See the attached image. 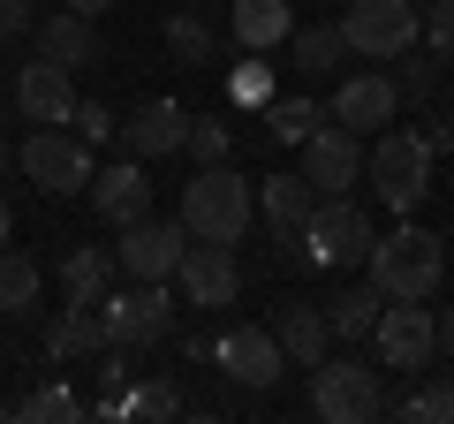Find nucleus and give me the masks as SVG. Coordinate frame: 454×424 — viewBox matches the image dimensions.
Segmentation results:
<instances>
[{
  "mask_svg": "<svg viewBox=\"0 0 454 424\" xmlns=\"http://www.w3.org/2000/svg\"><path fill=\"white\" fill-rule=\"evenodd\" d=\"M250 220H258V190H250V175H235L227 160L197 167V175L182 182V228H190V243H243Z\"/></svg>",
  "mask_w": 454,
  "mask_h": 424,
  "instance_id": "obj_1",
  "label": "nucleus"
},
{
  "mask_svg": "<svg viewBox=\"0 0 454 424\" xmlns=\"http://www.w3.org/2000/svg\"><path fill=\"white\" fill-rule=\"evenodd\" d=\"M364 265H372L379 295H439V280H447V243H439L432 228H417V220H402L394 235H372Z\"/></svg>",
  "mask_w": 454,
  "mask_h": 424,
  "instance_id": "obj_2",
  "label": "nucleus"
},
{
  "mask_svg": "<svg viewBox=\"0 0 454 424\" xmlns=\"http://www.w3.org/2000/svg\"><path fill=\"white\" fill-rule=\"evenodd\" d=\"M432 160L439 152L424 145V130H379L372 145H364V182L379 190L387 212H417L424 190H432Z\"/></svg>",
  "mask_w": 454,
  "mask_h": 424,
  "instance_id": "obj_3",
  "label": "nucleus"
},
{
  "mask_svg": "<svg viewBox=\"0 0 454 424\" xmlns=\"http://www.w3.org/2000/svg\"><path fill=\"white\" fill-rule=\"evenodd\" d=\"M91 310H98V326H106V349H129V357H145V349H160L175 334V295H167V280L106 288Z\"/></svg>",
  "mask_w": 454,
  "mask_h": 424,
  "instance_id": "obj_4",
  "label": "nucleus"
},
{
  "mask_svg": "<svg viewBox=\"0 0 454 424\" xmlns=\"http://www.w3.org/2000/svg\"><path fill=\"white\" fill-rule=\"evenodd\" d=\"M310 417H318V424H379V417H387L379 364L318 357V364H310Z\"/></svg>",
  "mask_w": 454,
  "mask_h": 424,
  "instance_id": "obj_5",
  "label": "nucleus"
},
{
  "mask_svg": "<svg viewBox=\"0 0 454 424\" xmlns=\"http://www.w3.org/2000/svg\"><path fill=\"white\" fill-rule=\"evenodd\" d=\"M364 250H372V212L356 197H318V212L295 235V258L318 265V273L325 265H364Z\"/></svg>",
  "mask_w": 454,
  "mask_h": 424,
  "instance_id": "obj_6",
  "label": "nucleus"
},
{
  "mask_svg": "<svg viewBox=\"0 0 454 424\" xmlns=\"http://www.w3.org/2000/svg\"><path fill=\"white\" fill-rule=\"evenodd\" d=\"M340 38H348V53H364V61H394V53H409L424 38V16H417V0H348Z\"/></svg>",
  "mask_w": 454,
  "mask_h": 424,
  "instance_id": "obj_7",
  "label": "nucleus"
},
{
  "mask_svg": "<svg viewBox=\"0 0 454 424\" xmlns=\"http://www.w3.org/2000/svg\"><path fill=\"white\" fill-rule=\"evenodd\" d=\"M372 342H379V364L387 372H424L439 357V318L424 310V295H387Z\"/></svg>",
  "mask_w": 454,
  "mask_h": 424,
  "instance_id": "obj_8",
  "label": "nucleus"
},
{
  "mask_svg": "<svg viewBox=\"0 0 454 424\" xmlns=\"http://www.w3.org/2000/svg\"><path fill=\"white\" fill-rule=\"evenodd\" d=\"M16 160H23V175H31L46 197H76V190H91V145H83L68 122H53V130H31Z\"/></svg>",
  "mask_w": 454,
  "mask_h": 424,
  "instance_id": "obj_9",
  "label": "nucleus"
},
{
  "mask_svg": "<svg viewBox=\"0 0 454 424\" xmlns=\"http://www.w3.org/2000/svg\"><path fill=\"white\" fill-rule=\"evenodd\" d=\"M295 152H303V182H310L318 197H348V190L364 182V137L340 130V122H318Z\"/></svg>",
  "mask_w": 454,
  "mask_h": 424,
  "instance_id": "obj_10",
  "label": "nucleus"
},
{
  "mask_svg": "<svg viewBox=\"0 0 454 424\" xmlns=\"http://www.w3.org/2000/svg\"><path fill=\"white\" fill-rule=\"evenodd\" d=\"M175 288H182V303H197V310H227L243 295V258H235V243H190L182 265H175Z\"/></svg>",
  "mask_w": 454,
  "mask_h": 424,
  "instance_id": "obj_11",
  "label": "nucleus"
},
{
  "mask_svg": "<svg viewBox=\"0 0 454 424\" xmlns=\"http://www.w3.org/2000/svg\"><path fill=\"white\" fill-rule=\"evenodd\" d=\"M212 364H220L235 387H250V394L280 387V372H288V357H280L273 326H227V334H212Z\"/></svg>",
  "mask_w": 454,
  "mask_h": 424,
  "instance_id": "obj_12",
  "label": "nucleus"
},
{
  "mask_svg": "<svg viewBox=\"0 0 454 424\" xmlns=\"http://www.w3.org/2000/svg\"><path fill=\"white\" fill-rule=\"evenodd\" d=\"M182 250H190V228L182 220H129L121 228V250H114V265L129 280H175V265H182Z\"/></svg>",
  "mask_w": 454,
  "mask_h": 424,
  "instance_id": "obj_13",
  "label": "nucleus"
},
{
  "mask_svg": "<svg viewBox=\"0 0 454 424\" xmlns=\"http://www.w3.org/2000/svg\"><path fill=\"white\" fill-rule=\"evenodd\" d=\"M394 114H402V83H394L387 68H356V76H340L333 106H325V122H340V130H356V137H379Z\"/></svg>",
  "mask_w": 454,
  "mask_h": 424,
  "instance_id": "obj_14",
  "label": "nucleus"
},
{
  "mask_svg": "<svg viewBox=\"0 0 454 424\" xmlns=\"http://www.w3.org/2000/svg\"><path fill=\"white\" fill-rule=\"evenodd\" d=\"M114 137H121L129 160H175V152L190 145V106H182V98H145Z\"/></svg>",
  "mask_w": 454,
  "mask_h": 424,
  "instance_id": "obj_15",
  "label": "nucleus"
},
{
  "mask_svg": "<svg viewBox=\"0 0 454 424\" xmlns=\"http://www.w3.org/2000/svg\"><path fill=\"white\" fill-rule=\"evenodd\" d=\"M16 114L23 122H38V130H53V122H68L76 114V68H61V61H23L16 68Z\"/></svg>",
  "mask_w": 454,
  "mask_h": 424,
  "instance_id": "obj_16",
  "label": "nucleus"
},
{
  "mask_svg": "<svg viewBox=\"0 0 454 424\" xmlns=\"http://www.w3.org/2000/svg\"><path fill=\"white\" fill-rule=\"evenodd\" d=\"M91 212L106 228H129L152 212V182H145V160H121V167H91Z\"/></svg>",
  "mask_w": 454,
  "mask_h": 424,
  "instance_id": "obj_17",
  "label": "nucleus"
},
{
  "mask_svg": "<svg viewBox=\"0 0 454 424\" xmlns=\"http://www.w3.org/2000/svg\"><path fill=\"white\" fill-rule=\"evenodd\" d=\"M295 31V0H227V38L235 53H265Z\"/></svg>",
  "mask_w": 454,
  "mask_h": 424,
  "instance_id": "obj_18",
  "label": "nucleus"
},
{
  "mask_svg": "<svg viewBox=\"0 0 454 424\" xmlns=\"http://www.w3.org/2000/svg\"><path fill=\"white\" fill-rule=\"evenodd\" d=\"M273 342H280V357L288 364H318V357H333V318H325L318 303H280V318H273Z\"/></svg>",
  "mask_w": 454,
  "mask_h": 424,
  "instance_id": "obj_19",
  "label": "nucleus"
},
{
  "mask_svg": "<svg viewBox=\"0 0 454 424\" xmlns=\"http://www.w3.org/2000/svg\"><path fill=\"white\" fill-rule=\"evenodd\" d=\"M31 38H38V53H46V61H61V68H91L98 53H106V46H98V16H76V8L46 16Z\"/></svg>",
  "mask_w": 454,
  "mask_h": 424,
  "instance_id": "obj_20",
  "label": "nucleus"
},
{
  "mask_svg": "<svg viewBox=\"0 0 454 424\" xmlns=\"http://www.w3.org/2000/svg\"><path fill=\"white\" fill-rule=\"evenodd\" d=\"M46 357L53 364H76V357H106V326H98L91 303H68L61 318L46 326Z\"/></svg>",
  "mask_w": 454,
  "mask_h": 424,
  "instance_id": "obj_21",
  "label": "nucleus"
},
{
  "mask_svg": "<svg viewBox=\"0 0 454 424\" xmlns=\"http://www.w3.org/2000/svg\"><path fill=\"white\" fill-rule=\"evenodd\" d=\"M258 205H265V228L303 235V220L318 212V190H310L303 175H265V182H258Z\"/></svg>",
  "mask_w": 454,
  "mask_h": 424,
  "instance_id": "obj_22",
  "label": "nucleus"
},
{
  "mask_svg": "<svg viewBox=\"0 0 454 424\" xmlns=\"http://www.w3.org/2000/svg\"><path fill=\"white\" fill-rule=\"evenodd\" d=\"M280 46H288V61L303 68V76H325V68L348 61V38H340V23H295Z\"/></svg>",
  "mask_w": 454,
  "mask_h": 424,
  "instance_id": "obj_23",
  "label": "nucleus"
},
{
  "mask_svg": "<svg viewBox=\"0 0 454 424\" xmlns=\"http://www.w3.org/2000/svg\"><path fill=\"white\" fill-rule=\"evenodd\" d=\"M114 273H121V265H114V250H98V243H76L61 258V288H68V303H98V295L114 288Z\"/></svg>",
  "mask_w": 454,
  "mask_h": 424,
  "instance_id": "obj_24",
  "label": "nucleus"
},
{
  "mask_svg": "<svg viewBox=\"0 0 454 424\" xmlns=\"http://www.w3.org/2000/svg\"><path fill=\"white\" fill-rule=\"evenodd\" d=\"M167 53H175L182 68H205L212 53H220V31H212L197 8H175V16H167Z\"/></svg>",
  "mask_w": 454,
  "mask_h": 424,
  "instance_id": "obj_25",
  "label": "nucleus"
},
{
  "mask_svg": "<svg viewBox=\"0 0 454 424\" xmlns=\"http://www.w3.org/2000/svg\"><path fill=\"white\" fill-rule=\"evenodd\" d=\"M38 303V258L16 243H0V310L8 318H23V310Z\"/></svg>",
  "mask_w": 454,
  "mask_h": 424,
  "instance_id": "obj_26",
  "label": "nucleus"
},
{
  "mask_svg": "<svg viewBox=\"0 0 454 424\" xmlns=\"http://www.w3.org/2000/svg\"><path fill=\"white\" fill-rule=\"evenodd\" d=\"M379 303H387L379 288H348V295H333V303H325V318H333V342H372Z\"/></svg>",
  "mask_w": 454,
  "mask_h": 424,
  "instance_id": "obj_27",
  "label": "nucleus"
},
{
  "mask_svg": "<svg viewBox=\"0 0 454 424\" xmlns=\"http://www.w3.org/2000/svg\"><path fill=\"white\" fill-rule=\"evenodd\" d=\"M83 417V394L61 387V379H46V387H31L16 402V424H76Z\"/></svg>",
  "mask_w": 454,
  "mask_h": 424,
  "instance_id": "obj_28",
  "label": "nucleus"
},
{
  "mask_svg": "<svg viewBox=\"0 0 454 424\" xmlns=\"http://www.w3.org/2000/svg\"><path fill=\"white\" fill-rule=\"evenodd\" d=\"M114 417H182V387L175 379H137V387H121Z\"/></svg>",
  "mask_w": 454,
  "mask_h": 424,
  "instance_id": "obj_29",
  "label": "nucleus"
},
{
  "mask_svg": "<svg viewBox=\"0 0 454 424\" xmlns=\"http://www.w3.org/2000/svg\"><path fill=\"white\" fill-rule=\"evenodd\" d=\"M258 114H265V130H273L280 145H303V137H310V130H318V122H325L318 106H310V98H265Z\"/></svg>",
  "mask_w": 454,
  "mask_h": 424,
  "instance_id": "obj_30",
  "label": "nucleus"
},
{
  "mask_svg": "<svg viewBox=\"0 0 454 424\" xmlns=\"http://www.w3.org/2000/svg\"><path fill=\"white\" fill-rule=\"evenodd\" d=\"M227 98H235V106H265V98H273V68H265V53H250V61L227 68Z\"/></svg>",
  "mask_w": 454,
  "mask_h": 424,
  "instance_id": "obj_31",
  "label": "nucleus"
},
{
  "mask_svg": "<svg viewBox=\"0 0 454 424\" xmlns=\"http://www.w3.org/2000/svg\"><path fill=\"white\" fill-rule=\"evenodd\" d=\"M182 152H197V167H212V160H227V152H235V130H227L220 114H197L190 122V145Z\"/></svg>",
  "mask_w": 454,
  "mask_h": 424,
  "instance_id": "obj_32",
  "label": "nucleus"
},
{
  "mask_svg": "<svg viewBox=\"0 0 454 424\" xmlns=\"http://www.w3.org/2000/svg\"><path fill=\"white\" fill-rule=\"evenodd\" d=\"M68 122H76V137H83V145H114V130H121V122H114V106H98V98H76V114H68Z\"/></svg>",
  "mask_w": 454,
  "mask_h": 424,
  "instance_id": "obj_33",
  "label": "nucleus"
},
{
  "mask_svg": "<svg viewBox=\"0 0 454 424\" xmlns=\"http://www.w3.org/2000/svg\"><path fill=\"white\" fill-rule=\"evenodd\" d=\"M424 38L439 61H454V0H424Z\"/></svg>",
  "mask_w": 454,
  "mask_h": 424,
  "instance_id": "obj_34",
  "label": "nucleus"
},
{
  "mask_svg": "<svg viewBox=\"0 0 454 424\" xmlns=\"http://www.w3.org/2000/svg\"><path fill=\"white\" fill-rule=\"evenodd\" d=\"M394 61H402V76H394V83H402V98H432V91H439V53H432V61L394 53Z\"/></svg>",
  "mask_w": 454,
  "mask_h": 424,
  "instance_id": "obj_35",
  "label": "nucleus"
},
{
  "mask_svg": "<svg viewBox=\"0 0 454 424\" xmlns=\"http://www.w3.org/2000/svg\"><path fill=\"white\" fill-rule=\"evenodd\" d=\"M23 31H38V8H31V0H0V46L23 38Z\"/></svg>",
  "mask_w": 454,
  "mask_h": 424,
  "instance_id": "obj_36",
  "label": "nucleus"
},
{
  "mask_svg": "<svg viewBox=\"0 0 454 424\" xmlns=\"http://www.w3.org/2000/svg\"><path fill=\"white\" fill-rule=\"evenodd\" d=\"M424 424H454V379L424 387Z\"/></svg>",
  "mask_w": 454,
  "mask_h": 424,
  "instance_id": "obj_37",
  "label": "nucleus"
},
{
  "mask_svg": "<svg viewBox=\"0 0 454 424\" xmlns=\"http://www.w3.org/2000/svg\"><path fill=\"white\" fill-rule=\"evenodd\" d=\"M424 145H432V152H454V122H432V130H424Z\"/></svg>",
  "mask_w": 454,
  "mask_h": 424,
  "instance_id": "obj_38",
  "label": "nucleus"
},
{
  "mask_svg": "<svg viewBox=\"0 0 454 424\" xmlns=\"http://www.w3.org/2000/svg\"><path fill=\"white\" fill-rule=\"evenodd\" d=\"M439 349H447V357H454V303L439 310Z\"/></svg>",
  "mask_w": 454,
  "mask_h": 424,
  "instance_id": "obj_39",
  "label": "nucleus"
},
{
  "mask_svg": "<svg viewBox=\"0 0 454 424\" xmlns=\"http://www.w3.org/2000/svg\"><path fill=\"white\" fill-rule=\"evenodd\" d=\"M61 8H76V16H106L114 0H61Z\"/></svg>",
  "mask_w": 454,
  "mask_h": 424,
  "instance_id": "obj_40",
  "label": "nucleus"
},
{
  "mask_svg": "<svg viewBox=\"0 0 454 424\" xmlns=\"http://www.w3.org/2000/svg\"><path fill=\"white\" fill-rule=\"evenodd\" d=\"M0 243H8V197H0Z\"/></svg>",
  "mask_w": 454,
  "mask_h": 424,
  "instance_id": "obj_41",
  "label": "nucleus"
},
{
  "mask_svg": "<svg viewBox=\"0 0 454 424\" xmlns=\"http://www.w3.org/2000/svg\"><path fill=\"white\" fill-rule=\"evenodd\" d=\"M8 167H16V152H8V145H0V175H8Z\"/></svg>",
  "mask_w": 454,
  "mask_h": 424,
  "instance_id": "obj_42",
  "label": "nucleus"
},
{
  "mask_svg": "<svg viewBox=\"0 0 454 424\" xmlns=\"http://www.w3.org/2000/svg\"><path fill=\"white\" fill-rule=\"evenodd\" d=\"M197 8H205V0H197Z\"/></svg>",
  "mask_w": 454,
  "mask_h": 424,
  "instance_id": "obj_43",
  "label": "nucleus"
},
{
  "mask_svg": "<svg viewBox=\"0 0 454 424\" xmlns=\"http://www.w3.org/2000/svg\"><path fill=\"white\" fill-rule=\"evenodd\" d=\"M417 8H424V0H417Z\"/></svg>",
  "mask_w": 454,
  "mask_h": 424,
  "instance_id": "obj_44",
  "label": "nucleus"
}]
</instances>
